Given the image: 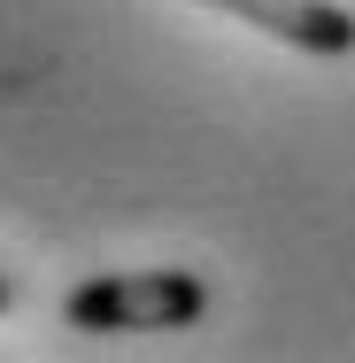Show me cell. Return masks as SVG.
Returning a JSON list of instances; mask_svg holds the SVG:
<instances>
[{
  "label": "cell",
  "instance_id": "2",
  "mask_svg": "<svg viewBox=\"0 0 355 363\" xmlns=\"http://www.w3.org/2000/svg\"><path fill=\"white\" fill-rule=\"evenodd\" d=\"M201 8H224V16L271 31V39L301 47V55H348L355 47V16L340 0H201Z\"/></svg>",
  "mask_w": 355,
  "mask_h": 363
},
{
  "label": "cell",
  "instance_id": "1",
  "mask_svg": "<svg viewBox=\"0 0 355 363\" xmlns=\"http://www.w3.org/2000/svg\"><path fill=\"white\" fill-rule=\"evenodd\" d=\"M209 317L201 271H101L62 294L70 333H186Z\"/></svg>",
  "mask_w": 355,
  "mask_h": 363
},
{
  "label": "cell",
  "instance_id": "3",
  "mask_svg": "<svg viewBox=\"0 0 355 363\" xmlns=\"http://www.w3.org/2000/svg\"><path fill=\"white\" fill-rule=\"evenodd\" d=\"M8 309H16V286H8V279H0V317H8Z\"/></svg>",
  "mask_w": 355,
  "mask_h": 363
}]
</instances>
